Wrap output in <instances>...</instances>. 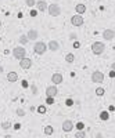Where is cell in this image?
<instances>
[{
    "instance_id": "obj_17",
    "label": "cell",
    "mask_w": 115,
    "mask_h": 138,
    "mask_svg": "<svg viewBox=\"0 0 115 138\" xmlns=\"http://www.w3.org/2000/svg\"><path fill=\"white\" fill-rule=\"evenodd\" d=\"M100 119H101V120H108V119H110V113H108L107 110H103V112L100 113Z\"/></svg>"
},
{
    "instance_id": "obj_21",
    "label": "cell",
    "mask_w": 115,
    "mask_h": 138,
    "mask_svg": "<svg viewBox=\"0 0 115 138\" xmlns=\"http://www.w3.org/2000/svg\"><path fill=\"white\" fill-rule=\"evenodd\" d=\"M75 137L76 138H86V132H85V130H79Z\"/></svg>"
},
{
    "instance_id": "obj_36",
    "label": "cell",
    "mask_w": 115,
    "mask_h": 138,
    "mask_svg": "<svg viewBox=\"0 0 115 138\" xmlns=\"http://www.w3.org/2000/svg\"><path fill=\"white\" fill-rule=\"evenodd\" d=\"M4 138H11V135H6V137Z\"/></svg>"
},
{
    "instance_id": "obj_29",
    "label": "cell",
    "mask_w": 115,
    "mask_h": 138,
    "mask_svg": "<svg viewBox=\"0 0 115 138\" xmlns=\"http://www.w3.org/2000/svg\"><path fill=\"white\" fill-rule=\"evenodd\" d=\"M22 87H24V88H28V87H29V86H28V82H27V80H22Z\"/></svg>"
},
{
    "instance_id": "obj_19",
    "label": "cell",
    "mask_w": 115,
    "mask_h": 138,
    "mask_svg": "<svg viewBox=\"0 0 115 138\" xmlns=\"http://www.w3.org/2000/svg\"><path fill=\"white\" fill-rule=\"evenodd\" d=\"M65 61H67V62H69V64L74 62V61H75V55L71 54V53H69V54H67L65 55Z\"/></svg>"
},
{
    "instance_id": "obj_1",
    "label": "cell",
    "mask_w": 115,
    "mask_h": 138,
    "mask_svg": "<svg viewBox=\"0 0 115 138\" xmlns=\"http://www.w3.org/2000/svg\"><path fill=\"white\" fill-rule=\"evenodd\" d=\"M104 48H105V46H104V43H101V42H94V43L92 44V51H93V54H96V55H101L104 53Z\"/></svg>"
},
{
    "instance_id": "obj_20",
    "label": "cell",
    "mask_w": 115,
    "mask_h": 138,
    "mask_svg": "<svg viewBox=\"0 0 115 138\" xmlns=\"http://www.w3.org/2000/svg\"><path fill=\"white\" fill-rule=\"evenodd\" d=\"M28 42H29V39H28V36H25V35H22V36H20V43H21V44H27Z\"/></svg>"
},
{
    "instance_id": "obj_33",
    "label": "cell",
    "mask_w": 115,
    "mask_h": 138,
    "mask_svg": "<svg viewBox=\"0 0 115 138\" xmlns=\"http://www.w3.org/2000/svg\"><path fill=\"white\" fill-rule=\"evenodd\" d=\"M36 14H38V11H36V10H32V11H31V15H32V17H36Z\"/></svg>"
},
{
    "instance_id": "obj_9",
    "label": "cell",
    "mask_w": 115,
    "mask_h": 138,
    "mask_svg": "<svg viewBox=\"0 0 115 138\" xmlns=\"http://www.w3.org/2000/svg\"><path fill=\"white\" fill-rule=\"evenodd\" d=\"M46 95L47 97H55L57 95V86H49L46 88Z\"/></svg>"
},
{
    "instance_id": "obj_11",
    "label": "cell",
    "mask_w": 115,
    "mask_h": 138,
    "mask_svg": "<svg viewBox=\"0 0 115 138\" xmlns=\"http://www.w3.org/2000/svg\"><path fill=\"white\" fill-rule=\"evenodd\" d=\"M51 82H53V84H60V83H62V75H61V73H54V75L51 76Z\"/></svg>"
},
{
    "instance_id": "obj_23",
    "label": "cell",
    "mask_w": 115,
    "mask_h": 138,
    "mask_svg": "<svg viewBox=\"0 0 115 138\" xmlns=\"http://www.w3.org/2000/svg\"><path fill=\"white\" fill-rule=\"evenodd\" d=\"M25 3H27L28 7H33V6L36 4V1H35V0H25Z\"/></svg>"
},
{
    "instance_id": "obj_2",
    "label": "cell",
    "mask_w": 115,
    "mask_h": 138,
    "mask_svg": "<svg viewBox=\"0 0 115 138\" xmlns=\"http://www.w3.org/2000/svg\"><path fill=\"white\" fill-rule=\"evenodd\" d=\"M13 55H14V58H15V60L21 61L22 58H25L27 51H25V48H24V47H15V48L13 50Z\"/></svg>"
},
{
    "instance_id": "obj_13",
    "label": "cell",
    "mask_w": 115,
    "mask_h": 138,
    "mask_svg": "<svg viewBox=\"0 0 115 138\" xmlns=\"http://www.w3.org/2000/svg\"><path fill=\"white\" fill-rule=\"evenodd\" d=\"M7 80L10 83H14L18 80V75H17L15 72H10V73H7Z\"/></svg>"
},
{
    "instance_id": "obj_10",
    "label": "cell",
    "mask_w": 115,
    "mask_h": 138,
    "mask_svg": "<svg viewBox=\"0 0 115 138\" xmlns=\"http://www.w3.org/2000/svg\"><path fill=\"white\" fill-rule=\"evenodd\" d=\"M103 37L105 39V40H112V39L115 37V30H111V29H107V30H104V33H103Z\"/></svg>"
},
{
    "instance_id": "obj_26",
    "label": "cell",
    "mask_w": 115,
    "mask_h": 138,
    "mask_svg": "<svg viewBox=\"0 0 115 138\" xmlns=\"http://www.w3.org/2000/svg\"><path fill=\"white\" fill-rule=\"evenodd\" d=\"M46 102H47L49 105L54 104V97H47V98H46Z\"/></svg>"
},
{
    "instance_id": "obj_3",
    "label": "cell",
    "mask_w": 115,
    "mask_h": 138,
    "mask_svg": "<svg viewBox=\"0 0 115 138\" xmlns=\"http://www.w3.org/2000/svg\"><path fill=\"white\" fill-rule=\"evenodd\" d=\"M46 48H47V46L43 43V42H36L35 43V47H33V50H35V53L38 55H42L46 53Z\"/></svg>"
},
{
    "instance_id": "obj_37",
    "label": "cell",
    "mask_w": 115,
    "mask_h": 138,
    "mask_svg": "<svg viewBox=\"0 0 115 138\" xmlns=\"http://www.w3.org/2000/svg\"><path fill=\"white\" fill-rule=\"evenodd\" d=\"M0 25H1V22H0Z\"/></svg>"
},
{
    "instance_id": "obj_25",
    "label": "cell",
    "mask_w": 115,
    "mask_h": 138,
    "mask_svg": "<svg viewBox=\"0 0 115 138\" xmlns=\"http://www.w3.org/2000/svg\"><path fill=\"white\" fill-rule=\"evenodd\" d=\"M1 127H3L4 130H8V128L11 127V124L8 123V121H4V123H1Z\"/></svg>"
},
{
    "instance_id": "obj_34",
    "label": "cell",
    "mask_w": 115,
    "mask_h": 138,
    "mask_svg": "<svg viewBox=\"0 0 115 138\" xmlns=\"http://www.w3.org/2000/svg\"><path fill=\"white\" fill-rule=\"evenodd\" d=\"M110 77H115V71H111L110 72Z\"/></svg>"
},
{
    "instance_id": "obj_32",
    "label": "cell",
    "mask_w": 115,
    "mask_h": 138,
    "mask_svg": "<svg viewBox=\"0 0 115 138\" xmlns=\"http://www.w3.org/2000/svg\"><path fill=\"white\" fill-rule=\"evenodd\" d=\"M14 128H15V130H20V128H21V124H20V123L14 124Z\"/></svg>"
},
{
    "instance_id": "obj_18",
    "label": "cell",
    "mask_w": 115,
    "mask_h": 138,
    "mask_svg": "<svg viewBox=\"0 0 115 138\" xmlns=\"http://www.w3.org/2000/svg\"><path fill=\"white\" fill-rule=\"evenodd\" d=\"M53 132H54V128H53L51 126H46V127H44V134H46V135H51Z\"/></svg>"
},
{
    "instance_id": "obj_4",
    "label": "cell",
    "mask_w": 115,
    "mask_h": 138,
    "mask_svg": "<svg viewBox=\"0 0 115 138\" xmlns=\"http://www.w3.org/2000/svg\"><path fill=\"white\" fill-rule=\"evenodd\" d=\"M47 11H49V14L51 17H58L61 14V8L58 4H50L47 7Z\"/></svg>"
},
{
    "instance_id": "obj_12",
    "label": "cell",
    "mask_w": 115,
    "mask_h": 138,
    "mask_svg": "<svg viewBox=\"0 0 115 138\" xmlns=\"http://www.w3.org/2000/svg\"><path fill=\"white\" fill-rule=\"evenodd\" d=\"M36 7H38L39 11H42V12H43V11L47 10V7H49V6H47V3H46V1L40 0V1H38V3H36Z\"/></svg>"
},
{
    "instance_id": "obj_28",
    "label": "cell",
    "mask_w": 115,
    "mask_h": 138,
    "mask_svg": "<svg viewBox=\"0 0 115 138\" xmlns=\"http://www.w3.org/2000/svg\"><path fill=\"white\" fill-rule=\"evenodd\" d=\"M76 128L78 130H83V128H85V124H83L82 121H79V123L76 124Z\"/></svg>"
},
{
    "instance_id": "obj_35",
    "label": "cell",
    "mask_w": 115,
    "mask_h": 138,
    "mask_svg": "<svg viewBox=\"0 0 115 138\" xmlns=\"http://www.w3.org/2000/svg\"><path fill=\"white\" fill-rule=\"evenodd\" d=\"M111 69H112V71H115V62L112 64V65H111Z\"/></svg>"
},
{
    "instance_id": "obj_16",
    "label": "cell",
    "mask_w": 115,
    "mask_h": 138,
    "mask_svg": "<svg viewBox=\"0 0 115 138\" xmlns=\"http://www.w3.org/2000/svg\"><path fill=\"white\" fill-rule=\"evenodd\" d=\"M75 10H76L78 14H83V12L86 11V7H85V4H76Z\"/></svg>"
},
{
    "instance_id": "obj_15",
    "label": "cell",
    "mask_w": 115,
    "mask_h": 138,
    "mask_svg": "<svg viewBox=\"0 0 115 138\" xmlns=\"http://www.w3.org/2000/svg\"><path fill=\"white\" fill-rule=\"evenodd\" d=\"M49 48L51 50V51H57V50L60 48V44H58V42H55V40H51V42H49Z\"/></svg>"
},
{
    "instance_id": "obj_14",
    "label": "cell",
    "mask_w": 115,
    "mask_h": 138,
    "mask_svg": "<svg viewBox=\"0 0 115 138\" xmlns=\"http://www.w3.org/2000/svg\"><path fill=\"white\" fill-rule=\"evenodd\" d=\"M27 36H28V39H29V40H36V39H38V30L31 29V30L27 33Z\"/></svg>"
},
{
    "instance_id": "obj_31",
    "label": "cell",
    "mask_w": 115,
    "mask_h": 138,
    "mask_svg": "<svg viewBox=\"0 0 115 138\" xmlns=\"http://www.w3.org/2000/svg\"><path fill=\"white\" fill-rule=\"evenodd\" d=\"M74 47H75V48H79V47H81V43H79V42H75V43H74Z\"/></svg>"
},
{
    "instance_id": "obj_27",
    "label": "cell",
    "mask_w": 115,
    "mask_h": 138,
    "mask_svg": "<svg viewBox=\"0 0 115 138\" xmlns=\"http://www.w3.org/2000/svg\"><path fill=\"white\" fill-rule=\"evenodd\" d=\"M17 115H18V116H24V115H25V110L21 109V108H20V109H17Z\"/></svg>"
},
{
    "instance_id": "obj_6",
    "label": "cell",
    "mask_w": 115,
    "mask_h": 138,
    "mask_svg": "<svg viewBox=\"0 0 115 138\" xmlns=\"http://www.w3.org/2000/svg\"><path fill=\"white\" fill-rule=\"evenodd\" d=\"M83 18H82V15L81 14H78V15H74L71 18V24L74 25V26H82L83 25Z\"/></svg>"
},
{
    "instance_id": "obj_8",
    "label": "cell",
    "mask_w": 115,
    "mask_h": 138,
    "mask_svg": "<svg viewBox=\"0 0 115 138\" xmlns=\"http://www.w3.org/2000/svg\"><path fill=\"white\" fill-rule=\"evenodd\" d=\"M62 130L65 132H69L74 130V123H72V120H65L64 123H62Z\"/></svg>"
},
{
    "instance_id": "obj_7",
    "label": "cell",
    "mask_w": 115,
    "mask_h": 138,
    "mask_svg": "<svg viewBox=\"0 0 115 138\" xmlns=\"http://www.w3.org/2000/svg\"><path fill=\"white\" fill-rule=\"evenodd\" d=\"M20 66H21L22 69H25V71H27V69H31V66H32V60H31V58H27V57L22 58V60L20 61Z\"/></svg>"
},
{
    "instance_id": "obj_24",
    "label": "cell",
    "mask_w": 115,
    "mask_h": 138,
    "mask_svg": "<svg viewBox=\"0 0 115 138\" xmlns=\"http://www.w3.org/2000/svg\"><path fill=\"white\" fill-rule=\"evenodd\" d=\"M46 110H47V109H46V106H43V105H40V106L38 108L39 113H46Z\"/></svg>"
},
{
    "instance_id": "obj_22",
    "label": "cell",
    "mask_w": 115,
    "mask_h": 138,
    "mask_svg": "<svg viewBox=\"0 0 115 138\" xmlns=\"http://www.w3.org/2000/svg\"><path fill=\"white\" fill-rule=\"evenodd\" d=\"M104 88L103 87H97L96 88V94H97V95H99V97H101V95H104Z\"/></svg>"
},
{
    "instance_id": "obj_30",
    "label": "cell",
    "mask_w": 115,
    "mask_h": 138,
    "mask_svg": "<svg viewBox=\"0 0 115 138\" xmlns=\"http://www.w3.org/2000/svg\"><path fill=\"white\" fill-rule=\"evenodd\" d=\"M72 104H74V101H72L71 98H69V99H67V105H68V106H71Z\"/></svg>"
},
{
    "instance_id": "obj_5",
    "label": "cell",
    "mask_w": 115,
    "mask_h": 138,
    "mask_svg": "<svg viewBox=\"0 0 115 138\" xmlns=\"http://www.w3.org/2000/svg\"><path fill=\"white\" fill-rule=\"evenodd\" d=\"M92 82L93 83H103L104 82V75L100 71H96L92 73Z\"/></svg>"
}]
</instances>
